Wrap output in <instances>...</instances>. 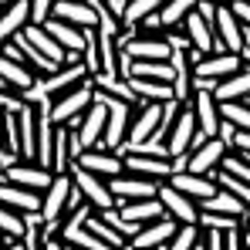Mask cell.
I'll return each mask as SVG.
<instances>
[{
  "label": "cell",
  "mask_w": 250,
  "mask_h": 250,
  "mask_svg": "<svg viewBox=\"0 0 250 250\" xmlns=\"http://www.w3.org/2000/svg\"><path fill=\"white\" fill-rule=\"evenodd\" d=\"M24 38L34 44L44 58L51 61V64H58V68H64V64H68V51H64V47L58 44V38L47 31V24H31V27L24 31Z\"/></svg>",
  "instance_id": "cell-25"
},
{
  "label": "cell",
  "mask_w": 250,
  "mask_h": 250,
  "mask_svg": "<svg viewBox=\"0 0 250 250\" xmlns=\"http://www.w3.org/2000/svg\"><path fill=\"white\" fill-rule=\"evenodd\" d=\"M125 54L132 58V61H172V54H176V44L166 38H142V34H132V38H125L122 41Z\"/></svg>",
  "instance_id": "cell-14"
},
{
  "label": "cell",
  "mask_w": 250,
  "mask_h": 250,
  "mask_svg": "<svg viewBox=\"0 0 250 250\" xmlns=\"http://www.w3.org/2000/svg\"><path fill=\"white\" fill-rule=\"evenodd\" d=\"M71 172H58V179H54V186L44 193V207H41V220L44 227L58 237V223L71 213Z\"/></svg>",
  "instance_id": "cell-3"
},
{
  "label": "cell",
  "mask_w": 250,
  "mask_h": 250,
  "mask_svg": "<svg viewBox=\"0 0 250 250\" xmlns=\"http://www.w3.org/2000/svg\"><path fill=\"white\" fill-rule=\"evenodd\" d=\"M95 78L91 75V68H88V61H68L64 68H58L51 78H44V98L47 102H58V98H64V95H71V91H78L82 84H88Z\"/></svg>",
  "instance_id": "cell-4"
},
{
  "label": "cell",
  "mask_w": 250,
  "mask_h": 250,
  "mask_svg": "<svg viewBox=\"0 0 250 250\" xmlns=\"http://www.w3.org/2000/svg\"><path fill=\"white\" fill-rule=\"evenodd\" d=\"M3 250H27V240H10V237H3Z\"/></svg>",
  "instance_id": "cell-45"
},
{
  "label": "cell",
  "mask_w": 250,
  "mask_h": 250,
  "mask_svg": "<svg viewBox=\"0 0 250 250\" xmlns=\"http://www.w3.org/2000/svg\"><path fill=\"white\" fill-rule=\"evenodd\" d=\"M200 227L203 230H240V227H247V220L244 216H230V213H213V209H203V216H200Z\"/></svg>",
  "instance_id": "cell-36"
},
{
  "label": "cell",
  "mask_w": 250,
  "mask_h": 250,
  "mask_svg": "<svg viewBox=\"0 0 250 250\" xmlns=\"http://www.w3.org/2000/svg\"><path fill=\"white\" fill-rule=\"evenodd\" d=\"M3 58L21 61V64H24V68H31V71H34L41 82H44V78H51V75L58 71V64H51V61H47L41 51H38L34 44L24 38V34H17L14 41H3Z\"/></svg>",
  "instance_id": "cell-11"
},
{
  "label": "cell",
  "mask_w": 250,
  "mask_h": 250,
  "mask_svg": "<svg viewBox=\"0 0 250 250\" xmlns=\"http://www.w3.org/2000/svg\"><path fill=\"white\" fill-rule=\"evenodd\" d=\"M200 7V0H166L163 3V10H159V21H163V27H183V21L193 14Z\"/></svg>",
  "instance_id": "cell-33"
},
{
  "label": "cell",
  "mask_w": 250,
  "mask_h": 250,
  "mask_svg": "<svg viewBox=\"0 0 250 250\" xmlns=\"http://www.w3.org/2000/svg\"><path fill=\"white\" fill-rule=\"evenodd\" d=\"M3 179L7 183H17V186H24V189H38V193H47L51 186H54V179H58V172L51 166H41V163H31V159H21L14 169H7L3 172Z\"/></svg>",
  "instance_id": "cell-12"
},
{
  "label": "cell",
  "mask_w": 250,
  "mask_h": 250,
  "mask_svg": "<svg viewBox=\"0 0 250 250\" xmlns=\"http://www.w3.org/2000/svg\"><path fill=\"white\" fill-rule=\"evenodd\" d=\"M200 209H213V213H230V216H244L247 220L250 216V209L233 196V193H227V189H220V196H213L209 203H203Z\"/></svg>",
  "instance_id": "cell-35"
},
{
  "label": "cell",
  "mask_w": 250,
  "mask_h": 250,
  "mask_svg": "<svg viewBox=\"0 0 250 250\" xmlns=\"http://www.w3.org/2000/svg\"><path fill=\"white\" fill-rule=\"evenodd\" d=\"M125 169L135 172V176H146L152 183H169L176 176V163L169 156H152V152H142V149L125 152Z\"/></svg>",
  "instance_id": "cell-8"
},
{
  "label": "cell",
  "mask_w": 250,
  "mask_h": 250,
  "mask_svg": "<svg viewBox=\"0 0 250 250\" xmlns=\"http://www.w3.org/2000/svg\"><path fill=\"white\" fill-rule=\"evenodd\" d=\"M0 203L7 209H17V213H27V216H38L44 207V193L38 189H24L17 183H0Z\"/></svg>",
  "instance_id": "cell-22"
},
{
  "label": "cell",
  "mask_w": 250,
  "mask_h": 250,
  "mask_svg": "<svg viewBox=\"0 0 250 250\" xmlns=\"http://www.w3.org/2000/svg\"><path fill=\"white\" fill-rule=\"evenodd\" d=\"M230 7H233V14L240 17V24H244V27L250 31V0H233Z\"/></svg>",
  "instance_id": "cell-42"
},
{
  "label": "cell",
  "mask_w": 250,
  "mask_h": 250,
  "mask_svg": "<svg viewBox=\"0 0 250 250\" xmlns=\"http://www.w3.org/2000/svg\"><path fill=\"white\" fill-rule=\"evenodd\" d=\"M61 240L71 244V247H78V250H115V247H108V244H105L88 223H84V227H75V230H68Z\"/></svg>",
  "instance_id": "cell-34"
},
{
  "label": "cell",
  "mask_w": 250,
  "mask_h": 250,
  "mask_svg": "<svg viewBox=\"0 0 250 250\" xmlns=\"http://www.w3.org/2000/svg\"><path fill=\"white\" fill-rule=\"evenodd\" d=\"M230 149H240V152H247L250 156V132H233V139H230Z\"/></svg>",
  "instance_id": "cell-43"
},
{
  "label": "cell",
  "mask_w": 250,
  "mask_h": 250,
  "mask_svg": "<svg viewBox=\"0 0 250 250\" xmlns=\"http://www.w3.org/2000/svg\"><path fill=\"white\" fill-rule=\"evenodd\" d=\"M159 186L163 183H152V179L135 176V172H125V176L108 179V189L119 196V207L122 203H135V200H156L159 196Z\"/></svg>",
  "instance_id": "cell-16"
},
{
  "label": "cell",
  "mask_w": 250,
  "mask_h": 250,
  "mask_svg": "<svg viewBox=\"0 0 250 250\" xmlns=\"http://www.w3.org/2000/svg\"><path fill=\"white\" fill-rule=\"evenodd\" d=\"M209 3H216V7H220V3H233V0H209Z\"/></svg>",
  "instance_id": "cell-47"
},
{
  "label": "cell",
  "mask_w": 250,
  "mask_h": 250,
  "mask_svg": "<svg viewBox=\"0 0 250 250\" xmlns=\"http://www.w3.org/2000/svg\"><path fill=\"white\" fill-rule=\"evenodd\" d=\"M176 230H179V223L166 216V220H156V223H146L135 237H132V244L128 247L135 250H166L172 244V237H176Z\"/></svg>",
  "instance_id": "cell-21"
},
{
  "label": "cell",
  "mask_w": 250,
  "mask_h": 250,
  "mask_svg": "<svg viewBox=\"0 0 250 250\" xmlns=\"http://www.w3.org/2000/svg\"><path fill=\"white\" fill-rule=\"evenodd\" d=\"M244 230H247V227L227 230V250H247V244H244Z\"/></svg>",
  "instance_id": "cell-41"
},
{
  "label": "cell",
  "mask_w": 250,
  "mask_h": 250,
  "mask_svg": "<svg viewBox=\"0 0 250 250\" xmlns=\"http://www.w3.org/2000/svg\"><path fill=\"white\" fill-rule=\"evenodd\" d=\"M196 250H207V244H203V240H200V244H196Z\"/></svg>",
  "instance_id": "cell-48"
},
{
  "label": "cell",
  "mask_w": 250,
  "mask_h": 250,
  "mask_svg": "<svg viewBox=\"0 0 250 250\" xmlns=\"http://www.w3.org/2000/svg\"><path fill=\"white\" fill-rule=\"evenodd\" d=\"M200 240H203V227L200 223H179V230H176V237H172V244L166 250H196Z\"/></svg>",
  "instance_id": "cell-37"
},
{
  "label": "cell",
  "mask_w": 250,
  "mask_h": 250,
  "mask_svg": "<svg viewBox=\"0 0 250 250\" xmlns=\"http://www.w3.org/2000/svg\"><path fill=\"white\" fill-rule=\"evenodd\" d=\"M54 21L75 24V27H82V31H98V27H102V17H98L95 0H58Z\"/></svg>",
  "instance_id": "cell-19"
},
{
  "label": "cell",
  "mask_w": 250,
  "mask_h": 250,
  "mask_svg": "<svg viewBox=\"0 0 250 250\" xmlns=\"http://www.w3.org/2000/svg\"><path fill=\"white\" fill-rule=\"evenodd\" d=\"M0 230H3V237H10V240H27V233L34 230V223H31V216L27 213H17V209H0Z\"/></svg>",
  "instance_id": "cell-32"
},
{
  "label": "cell",
  "mask_w": 250,
  "mask_h": 250,
  "mask_svg": "<svg viewBox=\"0 0 250 250\" xmlns=\"http://www.w3.org/2000/svg\"><path fill=\"white\" fill-rule=\"evenodd\" d=\"M159 200H163V207L166 213L176 220V223H200V216H203V209L196 200H189L183 189H176L172 183H163L159 186Z\"/></svg>",
  "instance_id": "cell-20"
},
{
  "label": "cell",
  "mask_w": 250,
  "mask_h": 250,
  "mask_svg": "<svg viewBox=\"0 0 250 250\" xmlns=\"http://www.w3.org/2000/svg\"><path fill=\"white\" fill-rule=\"evenodd\" d=\"M68 250H78V247H71V244H68Z\"/></svg>",
  "instance_id": "cell-49"
},
{
  "label": "cell",
  "mask_w": 250,
  "mask_h": 250,
  "mask_svg": "<svg viewBox=\"0 0 250 250\" xmlns=\"http://www.w3.org/2000/svg\"><path fill=\"white\" fill-rule=\"evenodd\" d=\"M125 250H135V247H125Z\"/></svg>",
  "instance_id": "cell-51"
},
{
  "label": "cell",
  "mask_w": 250,
  "mask_h": 250,
  "mask_svg": "<svg viewBox=\"0 0 250 250\" xmlns=\"http://www.w3.org/2000/svg\"><path fill=\"white\" fill-rule=\"evenodd\" d=\"M95 95H98V102H108V105H115V102L135 105L139 102L135 91H132V84L125 82V78H108V75H98L95 78Z\"/></svg>",
  "instance_id": "cell-27"
},
{
  "label": "cell",
  "mask_w": 250,
  "mask_h": 250,
  "mask_svg": "<svg viewBox=\"0 0 250 250\" xmlns=\"http://www.w3.org/2000/svg\"><path fill=\"white\" fill-rule=\"evenodd\" d=\"M163 3H166V0H125V10H122V21H125V38H132L139 24H146V21L159 17ZM125 38H122V41H125Z\"/></svg>",
  "instance_id": "cell-26"
},
{
  "label": "cell",
  "mask_w": 250,
  "mask_h": 250,
  "mask_svg": "<svg viewBox=\"0 0 250 250\" xmlns=\"http://www.w3.org/2000/svg\"><path fill=\"white\" fill-rule=\"evenodd\" d=\"M31 24H34L31 0H14V3L3 7V17H0V38H3V41H14V38L24 34Z\"/></svg>",
  "instance_id": "cell-24"
},
{
  "label": "cell",
  "mask_w": 250,
  "mask_h": 250,
  "mask_svg": "<svg viewBox=\"0 0 250 250\" xmlns=\"http://www.w3.org/2000/svg\"><path fill=\"white\" fill-rule=\"evenodd\" d=\"M44 230H47V227H44ZM44 250H68V244H64L61 237H54V233L47 230V240H44Z\"/></svg>",
  "instance_id": "cell-44"
},
{
  "label": "cell",
  "mask_w": 250,
  "mask_h": 250,
  "mask_svg": "<svg viewBox=\"0 0 250 250\" xmlns=\"http://www.w3.org/2000/svg\"><path fill=\"white\" fill-rule=\"evenodd\" d=\"M244 244H247V250H250V230H244Z\"/></svg>",
  "instance_id": "cell-46"
},
{
  "label": "cell",
  "mask_w": 250,
  "mask_h": 250,
  "mask_svg": "<svg viewBox=\"0 0 250 250\" xmlns=\"http://www.w3.org/2000/svg\"><path fill=\"white\" fill-rule=\"evenodd\" d=\"M75 166L88 169V172H95V176H102V179H115V176H125V172H128V169H125V152L105 149V146L84 149Z\"/></svg>",
  "instance_id": "cell-10"
},
{
  "label": "cell",
  "mask_w": 250,
  "mask_h": 250,
  "mask_svg": "<svg viewBox=\"0 0 250 250\" xmlns=\"http://www.w3.org/2000/svg\"><path fill=\"white\" fill-rule=\"evenodd\" d=\"M95 102H98V95H95V78H91V82L82 84L78 91H71V95H64V98H58V102H47V105H51L47 115H51L54 125H75Z\"/></svg>",
  "instance_id": "cell-2"
},
{
  "label": "cell",
  "mask_w": 250,
  "mask_h": 250,
  "mask_svg": "<svg viewBox=\"0 0 250 250\" xmlns=\"http://www.w3.org/2000/svg\"><path fill=\"white\" fill-rule=\"evenodd\" d=\"M152 78V82H166L172 84L176 82V64L172 61H132V71L128 78Z\"/></svg>",
  "instance_id": "cell-31"
},
{
  "label": "cell",
  "mask_w": 250,
  "mask_h": 250,
  "mask_svg": "<svg viewBox=\"0 0 250 250\" xmlns=\"http://www.w3.org/2000/svg\"><path fill=\"white\" fill-rule=\"evenodd\" d=\"M216 34H220V47H223V51L240 54V51L247 47V27L240 24V17L233 14L230 3H220V7H216Z\"/></svg>",
  "instance_id": "cell-17"
},
{
  "label": "cell",
  "mask_w": 250,
  "mask_h": 250,
  "mask_svg": "<svg viewBox=\"0 0 250 250\" xmlns=\"http://www.w3.org/2000/svg\"><path fill=\"white\" fill-rule=\"evenodd\" d=\"M227 156H230V142H227L223 135L203 139V142L186 156V169H189V172H203V176H216Z\"/></svg>",
  "instance_id": "cell-7"
},
{
  "label": "cell",
  "mask_w": 250,
  "mask_h": 250,
  "mask_svg": "<svg viewBox=\"0 0 250 250\" xmlns=\"http://www.w3.org/2000/svg\"><path fill=\"white\" fill-rule=\"evenodd\" d=\"M108 115H112V105H108V102H95L82 119L75 122V132H78L82 149H95V146H102V142H105Z\"/></svg>",
  "instance_id": "cell-9"
},
{
  "label": "cell",
  "mask_w": 250,
  "mask_h": 250,
  "mask_svg": "<svg viewBox=\"0 0 250 250\" xmlns=\"http://www.w3.org/2000/svg\"><path fill=\"white\" fill-rule=\"evenodd\" d=\"M183 27H186L189 44H193L203 58H207V54H216V51H223V47H220V34H216V24H213L209 17H203V10H200V7L183 21Z\"/></svg>",
  "instance_id": "cell-15"
},
{
  "label": "cell",
  "mask_w": 250,
  "mask_h": 250,
  "mask_svg": "<svg viewBox=\"0 0 250 250\" xmlns=\"http://www.w3.org/2000/svg\"><path fill=\"white\" fill-rule=\"evenodd\" d=\"M128 84H132V91H135L139 102H176V91L166 82H152V78H135L132 75Z\"/></svg>",
  "instance_id": "cell-29"
},
{
  "label": "cell",
  "mask_w": 250,
  "mask_h": 250,
  "mask_svg": "<svg viewBox=\"0 0 250 250\" xmlns=\"http://www.w3.org/2000/svg\"><path fill=\"white\" fill-rule=\"evenodd\" d=\"M216 179H220V186H223L227 193H233V196H237V200H240V203L250 209V183L237 179V176H230V172H223V169L216 172Z\"/></svg>",
  "instance_id": "cell-38"
},
{
  "label": "cell",
  "mask_w": 250,
  "mask_h": 250,
  "mask_svg": "<svg viewBox=\"0 0 250 250\" xmlns=\"http://www.w3.org/2000/svg\"><path fill=\"white\" fill-rule=\"evenodd\" d=\"M54 7L58 0H31V10H34V24H47L54 17Z\"/></svg>",
  "instance_id": "cell-39"
},
{
  "label": "cell",
  "mask_w": 250,
  "mask_h": 250,
  "mask_svg": "<svg viewBox=\"0 0 250 250\" xmlns=\"http://www.w3.org/2000/svg\"><path fill=\"white\" fill-rule=\"evenodd\" d=\"M189 105H193V112H196L200 132H203L207 139H216V135L223 132V102L216 98V91L207 88V84H200Z\"/></svg>",
  "instance_id": "cell-6"
},
{
  "label": "cell",
  "mask_w": 250,
  "mask_h": 250,
  "mask_svg": "<svg viewBox=\"0 0 250 250\" xmlns=\"http://www.w3.org/2000/svg\"><path fill=\"white\" fill-rule=\"evenodd\" d=\"M237 71H244V58L233 54V51L207 54V58H200V64H196V78H200V84H207V88H216L220 82L233 78Z\"/></svg>",
  "instance_id": "cell-5"
},
{
  "label": "cell",
  "mask_w": 250,
  "mask_h": 250,
  "mask_svg": "<svg viewBox=\"0 0 250 250\" xmlns=\"http://www.w3.org/2000/svg\"><path fill=\"white\" fill-rule=\"evenodd\" d=\"M247 230H250V216H247Z\"/></svg>",
  "instance_id": "cell-50"
},
{
  "label": "cell",
  "mask_w": 250,
  "mask_h": 250,
  "mask_svg": "<svg viewBox=\"0 0 250 250\" xmlns=\"http://www.w3.org/2000/svg\"><path fill=\"white\" fill-rule=\"evenodd\" d=\"M119 209H122V216H128V220H132V223H139V227L156 223V220H166V216H169L159 196H156V200H135V203H122Z\"/></svg>",
  "instance_id": "cell-28"
},
{
  "label": "cell",
  "mask_w": 250,
  "mask_h": 250,
  "mask_svg": "<svg viewBox=\"0 0 250 250\" xmlns=\"http://www.w3.org/2000/svg\"><path fill=\"white\" fill-rule=\"evenodd\" d=\"M41 82L31 68H24L21 61H14V58H0V84H3V91H14V95H27V91H34V84Z\"/></svg>",
  "instance_id": "cell-23"
},
{
  "label": "cell",
  "mask_w": 250,
  "mask_h": 250,
  "mask_svg": "<svg viewBox=\"0 0 250 250\" xmlns=\"http://www.w3.org/2000/svg\"><path fill=\"white\" fill-rule=\"evenodd\" d=\"M71 179H75V186L84 193V200H88L95 209L119 207V196L108 189V179H102V176H95V172H88V169H82V166L71 169Z\"/></svg>",
  "instance_id": "cell-13"
},
{
  "label": "cell",
  "mask_w": 250,
  "mask_h": 250,
  "mask_svg": "<svg viewBox=\"0 0 250 250\" xmlns=\"http://www.w3.org/2000/svg\"><path fill=\"white\" fill-rule=\"evenodd\" d=\"M203 139H207V135L200 132V122H196L193 105H183L179 115H176V122H172V128H169V135H166V152L172 156V159L189 156Z\"/></svg>",
  "instance_id": "cell-1"
},
{
  "label": "cell",
  "mask_w": 250,
  "mask_h": 250,
  "mask_svg": "<svg viewBox=\"0 0 250 250\" xmlns=\"http://www.w3.org/2000/svg\"><path fill=\"white\" fill-rule=\"evenodd\" d=\"M203 244H207V250H227V233L223 230H203Z\"/></svg>",
  "instance_id": "cell-40"
},
{
  "label": "cell",
  "mask_w": 250,
  "mask_h": 250,
  "mask_svg": "<svg viewBox=\"0 0 250 250\" xmlns=\"http://www.w3.org/2000/svg\"><path fill=\"white\" fill-rule=\"evenodd\" d=\"M169 183H172L176 189H183V193H186L189 200H196L200 207H203V203H209L213 196H220V189H223L216 176H203V172H189V169L176 172V176H172Z\"/></svg>",
  "instance_id": "cell-18"
},
{
  "label": "cell",
  "mask_w": 250,
  "mask_h": 250,
  "mask_svg": "<svg viewBox=\"0 0 250 250\" xmlns=\"http://www.w3.org/2000/svg\"><path fill=\"white\" fill-rule=\"evenodd\" d=\"M213 91H216L220 102H250V68L244 64V71H237L227 82H220Z\"/></svg>",
  "instance_id": "cell-30"
}]
</instances>
